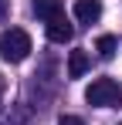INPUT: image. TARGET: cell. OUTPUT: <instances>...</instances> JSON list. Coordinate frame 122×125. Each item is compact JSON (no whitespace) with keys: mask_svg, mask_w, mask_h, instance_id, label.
Wrapping results in <instances>:
<instances>
[{"mask_svg":"<svg viewBox=\"0 0 122 125\" xmlns=\"http://www.w3.org/2000/svg\"><path fill=\"white\" fill-rule=\"evenodd\" d=\"M88 71V54L85 51H71L68 54V78H81Z\"/></svg>","mask_w":122,"mask_h":125,"instance_id":"6","label":"cell"},{"mask_svg":"<svg viewBox=\"0 0 122 125\" xmlns=\"http://www.w3.org/2000/svg\"><path fill=\"white\" fill-rule=\"evenodd\" d=\"M58 125H85V122H81L78 115H61V122H58Z\"/></svg>","mask_w":122,"mask_h":125,"instance_id":"8","label":"cell"},{"mask_svg":"<svg viewBox=\"0 0 122 125\" xmlns=\"http://www.w3.org/2000/svg\"><path fill=\"white\" fill-rule=\"evenodd\" d=\"M85 102L95 108H119L122 105V84L112 78H95L85 88Z\"/></svg>","mask_w":122,"mask_h":125,"instance_id":"1","label":"cell"},{"mask_svg":"<svg viewBox=\"0 0 122 125\" xmlns=\"http://www.w3.org/2000/svg\"><path fill=\"white\" fill-rule=\"evenodd\" d=\"M31 54V34L20 31V27H10L0 34V58L10 64H20L24 58Z\"/></svg>","mask_w":122,"mask_h":125,"instance_id":"2","label":"cell"},{"mask_svg":"<svg viewBox=\"0 0 122 125\" xmlns=\"http://www.w3.org/2000/svg\"><path fill=\"white\" fill-rule=\"evenodd\" d=\"M119 125H122V122H119Z\"/></svg>","mask_w":122,"mask_h":125,"instance_id":"11","label":"cell"},{"mask_svg":"<svg viewBox=\"0 0 122 125\" xmlns=\"http://www.w3.org/2000/svg\"><path fill=\"white\" fill-rule=\"evenodd\" d=\"M34 14H37L41 21H58L64 17V7H61V0H34Z\"/></svg>","mask_w":122,"mask_h":125,"instance_id":"5","label":"cell"},{"mask_svg":"<svg viewBox=\"0 0 122 125\" xmlns=\"http://www.w3.org/2000/svg\"><path fill=\"white\" fill-rule=\"evenodd\" d=\"M7 17V0H0V21Z\"/></svg>","mask_w":122,"mask_h":125,"instance_id":"9","label":"cell"},{"mask_svg":"<svg viewBox=\"0 0 122 125\" xmlns=\"http://www.w3.org/2000/svg\"><path fill=\"white\" fill-rule=\"evenodd\" d=\"M71 37H75V27L64 21V17H58V21L48 24V41H54V44H68Z\"/></svg>","mask_w":122,"mask_h":125,"instance_id":"4","label":"cell"},{"mask_svg":"<svg viewBox=\"0 0 122 125\" xmlns=\"http://www.w3.org/2000/svg\"><path fill=\"white\" fill-rule=\"evenodd\" d=\"M3 88H7V84H3V78H0V105H3Z\"/></svg>","mask_w":122,"mask_h":125,"instance_id":"10","label":"cell"},{"mask_svg":"<svg viewBox=\"0 0 122 125\" xmlns=\"http://www.w3.org/2000/svg\"><path fill=\"white\" fill-rule=\"evenodd\" d=\"M75 17L81 24H95L102 17V3L98 0H75Z\"/></svg>","mask_w":122,"mask_h":125,"instance_id":"3","label":"cell"},{"mask_svg":"<svg viewBox=\"0 0 122 125\" xmlns=\"http://www.w3.org/2000/svg\"><path fill=\"white\" fill-rule=\"evenodd\" d=\"M115 47H119V41H115L112 34H102L98 41H95V51H98L105 61H109V58H115Z\"/></svg>","mask_w":122,"mask_h":125,"instance_id":"7","label":"cell"}]
</instances>
